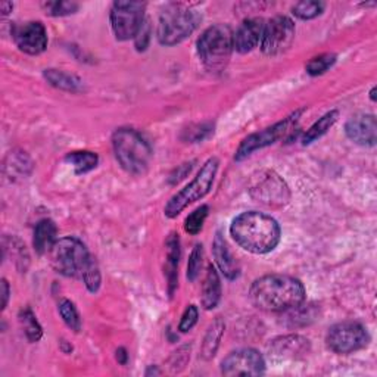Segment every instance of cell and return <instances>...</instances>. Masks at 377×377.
I'll return each mask as SVG.
<instances>
[{
  "instance_id": "d6986e66",
  "label": "cell",
  "mask_w": 377,
  "mask_h": 377,
  "mask_svg": "<svg viewBox=\"0 0 377 377\" xmlns=\"http://www.w3.org/2000/svg\"><path fill=\"white\" fill-rule=\"evenodd\" d=\"M167 263H165V276L168 280V292L172 296L177 288L179 280V261H180V239L179 235L171 233L167 239Z\"/></svg>"
},
{
  "instance_id": "f1b7e54d",
  "label": "cell",
  "mask_w": 377,
  "mask_h": 377,
  "mask_svg": "<svg viewBox=\"0 0 377 377\" xmlns=\"http://www.w3.org/2000/svg\"><path fill=\"white\" fill-rule=\"evenodd\" d=\"M325 8H326V3L311 2V0H306V2L296 3L292 8V13L300 20H313V18L321 15Z\"/></svg>"
},
{
  "instance_id": "cb8c5ba5",
  "label": "cell",
  "mask_w": 377,
  "mask_h": 377,
  "mask_svg": "<svg viewBox=\"0 0 377 377\" xmlns=\"http://www.w3.org/2000/svg\"><path fill=\"white\" fill-rule=\"evenodd\" d=\"M45 78L53 87L65 90V91H80L83 87L82 80H80L78 77L59 71V70H46Z\"/></svg>"
},
{
  "instance_id": "d6a6232c",
  "label": "cell",
  "mask_w": 377,
  "mask_h": 377,
  "mask_svg": "<svg viewBox=\"0 0 377 377\" xmlns=\"http://www.w3.org/2000/svg\"><path fill=\"white\" fill-rule=\"evenodd\" d=\"M202 263H204V246L198 244V245H195V248L191 253V258H188V264H187L188 281H195L199 277Z\"/></svg>"
},
{
  "instance_id": "52a82bcc",
  "label": "cell",
  "mask_w": 377,
  "mask_h": 377,
  "mask_svg": "<svg viewBox=\"0 0 377 377\" xmlns=\"http://www.w3.org/2000/svg\"><path fill=\"white\" fill-rule=\"evenodd\" d=\"M91 258L83 242L71 236L57 240L50 249L52 267L66 277L83 279Z\"/></svg>"
},
{
  "instance_id": "484cf974",
  "label": "cell",
  "mask_w": 377,
  "mask_h": 377,
  "mask_svg": "<svg viewBox=\"0 0 377 377\" xmlns=\"http://www.w3.org/2000/svg\"><path fill=\"white\" fill-rule=\"evenodd\" d=\"M20 323L25 332L27 339H29L30 342H37L42 339V336H43L42 326L38 325V321L30 308H25L20 313Z\"/></svg>"
},
{
  "instance_id": "ffe728a7",
  "label": "cell",
  "mask_w": 377,
  "mask_h": 377,
  "mask_svg": "<svg viewBox=\"0 0 377 377\" xmlns=\"http://www.w3.org/2000/svg\"><path fill=\"white\" fill-rule=\"evenodd\" d=\"M221 300V280L219 272L215 270L214 265L208 267V272L202 285V306L205 309H214L219 305Z\"/></svg>"
},
{
  "instance_id": "8fae6325",
  "label": "cell",
  "mask_w": 377,
  "mask_h": 377,
  "mask_svg": "<svg viewBox=\"0 0 377 377\" xmlns=\"http://www.w3.org/2000/svg\"><path fill=\"white\" fill-rule=\"evenodd\" d=\"M302 112H304V110L296 111L290 117L280 121V123H277V124H274L272 127H268L265 130H261L258 133L251 134V136H248L237 147L235 159L236 161H244L249 155H252L255 151L264 149V147L270 146V145L276 143L277 140H280L283 136H285V134H288L289 131L293 130V127L296 126V121L300 119Z\"/></svg>"
},
{
  "instance_id": "e0dca14e",
  "label": "cell",
  "mask_w": 377,
  "mask_h": 377,
  "mask_svg": "<svg viewBox=\"0 0 377 377\" xmlns=\"http://www.w3.org/2000/svg\"><path fill=\"white\" fill-rule=\"evenodd\" d=\"M263 18H248L235 33V50L242 53H249L261 43L264 31Z\"/></svg>"
},
{
  "instance_id": "f546056e",
  "label": "cell",
  "mask_w": 377,
  "mask_h": 377,
  "mask_svg": "<svg viewBox=\"0 0 377 377\" xmlns=\"http://www.w3.org/2000/svg\"><path fill=\"white\" fill-rule=\"evenodd\" d=\"M59 314L64 320V323L74 332H80L82 329V320H80L78 311L75 305L70 300H64L59 304Z\"/></svg>"
},
{
  "instance_id": "b9f144b4",
  "label": "cell",
  "mask_w": 377,
  "mask_h": 377,
  "mask_svg": "<svg viewBox=\"0 0 377 377\" xmlns=\"http://www.w3.org/2000/svg\"><path fill=\"white\" fill-rule=\"evenodd\" d=\"M13 9V5L10 2H3V3H0V10H2V15L6 17L9 12H12Z\"/></svg>"
},
{
  "instance_id": "44dd1931",
  "label": "cell",
  "mask_w": 377,
  "mask_h": 377,
  "mask_svg": "<svg viewBox=\"0 0 377 377\" xmlns=\"http://www.w3.org/2000/svg\"><path fill=\"white\" fill-rule=\"evenodd\" d=\"M57 233H58L57 224L52 220L46 219V220L38 221L34 228V239H33V245H34L36 252L40 255L50 252L52 246L55 245V242H57Z\"/></svg>"
},
{
  "instance_id": "9a60e30c",
  "label": "cell",
  "mask_w": 377,
  "mask_h": 377,
  "mask_svg": "<svg viewBox=\"0 0 377 377\" xmlns=\"http://www.w3.org/2000/svg\"><path fill=\"white\" fill-rule=\"evenodd\" d=\"M345 133L349 140L360 146L373 147L377 142V123L371 114H358L345 124Z\"/></svg>"
},
{
  "instance_id": "74e56055",
  "label": "cell",
  "mask_w": 377,
  "mask_h": 377,
  "mask_svg": "<svg viewBox=\"0 0 377 377\" xmlns=\"http://www.w3.org/2000/svg\"><path fill=\"white\" fill-rule=\"evenodd\" d=\"M188 357H191V355H188V353H187V346L179 349L177 353H174V355L171 358V369L174 371H180L184 367Z\"/></svg>"
},
{
  "instance_id": "9c48e42d",
  "label": "cell",
  "mask_w": 377,
  "mask_h": 377,
  "mask_svg": "<svg viewBox=\"0 0 377 377\" xmlns=\"http://www.w3.org/2000/svg\"><path fill=\"white\" fill-rule=\"evenodd\" d=\"M146 3L142 2H115L111 9V25L117 40L126 42L136 38L145 22Z\"/></svg>"
},
{
  "instance_id": "7c38bea8",
  "label": "cell",
  "mask_w": 377,
  "mask_h": 377,
  "mask_svg": "<svg viewBox=\"0 0 377 377\" xmlns=\"http://www.w3.org/2000/svg\"><path fill=\"white\" fill-rule=\"evenodd\" d=\"M295 38V24L290 18L277 15L264 25L261 50L268 57H276L286 52Z\"/></svg>"
},
{
  "instance_id": "5bb4252c",
  "label": "cell",
  "mask_w": 377,
  "mask_h": 377,
  "mask_svg": "<svg viewBox=\"0 0 377 377\" xmlns=\"http://www.w3.org/2000/svg\"><path fill=\"white\" fill-rule=\"evenodd\" d=\"M12 37L27 55H40L47 47V31L40 21H29L13 27Z\"/></svg>"
},
{
  "instance_id": "4dcf8cb0",
  "label": "cell",
  "mask_w": 377,
  "mask_h": 377,
  "mask_svg": "<svg viewBox=\"0 0 377 377\" xmlns=\"http://www.w3.org/2000/svg\"><path fill=\"white\" fill-rule=\"evenodd\" d=\"M208 212H209V208L208 205H202L199 208H196L188 217L184 221V230L188 233V235H198L202 227H204V223L208 217Z\"/></svg>"
},
{
  "instance_id": "f35d334b",
  "label": "cell",
  "mask_w": 377,
  "mask_h": 377,
  "mask_svg": "<svg viewBox=\"0 0 377 377\" xmlns=\"http://www.w3.org/2000/svg\"><path fill=\"white\" fill-rule=\"evenodd\" d=\"M193 168V163H188V164H183L182 167H179V170H176V172L171 174V177H170V183L171 184H176L179 183L180 180H183L188 172L192 171Z\"/></svg>"
},
{
  "instance_id": "7bdbcfd3",
  "label": "cell",
  "mask_w": 377,
  "mask_h": 377,
  "mask_svg": "<svg viewBox=\"0 0 377 377\" xmlns=\"http://www.w3.org/2000/svg\"><path fill=\"white\" fill-rule=\"evenodd\" d=\"M151 374H161V371L156 370V369H154V367H151L149 370L146 371V376H151Z\"/></svg>"
},
{
  "instance_id": "7a4b0ae2",
  "label": "cell",
  "mask_w": 377,
  "mask_h": 377,
  "mask_svg": "<svg viewBox=\"0 0 377 377\" xmlns=\"http://www.w3.org/2000/svg\"><path fill=\"white\" fill-rule=\"evenodd\" d=\"M230 235L240 248L255 255H265L277 248L281 230L279 223L270 215L246 211L232 221Z\"/></svg>"
},
{
  "instance_id": "4316f807",
  "label": "cell",
  "mask_w": 377,
  "mask_h": 377,
  "mask_svg": "<svg viewBox=\"0 0 377 377\" xmlns=\"http://www.w3.org/2000/svg\"><path fill=\"white\" fill-rule=\"evenodd\" d=\"M289 316H288V321L290 327H298V326H305L308 325L309 321H313L316 317V311H314V305H308L304 306L302 304L288 309Z\"/></svg>"
},
{
  "instance_id": "60d3db41",
  "label": "cell",
  "mask_w": 377,
  "mask_h": 377,
  "mask_svg": "<svg viewBox=\"0 0 377 377\" xmlns=\"http://www.w3.org/2000/svg\"><path fill=\"white\" fill-rule=\"evenodd\" d=\"M117 360H118L119 364H123V366H126V364H127L128 355H127V351H126L124 348H119L118 351H117Z\"/></svg>"
},
{
  "instance_id": "5b68a950",
  "label": "cell",
  "mask_w": 377,
  "mask_h": 377,
  "mask_svg": "<svg viewBox=\"0 0 377 377\" xmlns=\"http://www.w3.org/2000/svg\"><path fill=\"white\" fill-rule=\"evenodd\" d=\"M235 50V33L226 24L207 29L198 38V55L209 71L219 73L232 58Z\"/></svg>"
},
{
  "instance_id": "ab89813d",
  "label": "cell",
  "mask_w": 377,
  "mask_h": 377,
  "mask_svg": "<svg viewBox=\"0 0 377 377\" xmlns=\"http://www.w3.org/2000/svg\"><path fill=\"white\" fill-rule=\"evenodd\" d=\"M8 300H9V285H8L6 279H3L2 280V309L6 308Z\"/></svg>"
},
{
  "instance_id": "3957f363",
  "label": "cell",
  "mask_w": 377,
  "mask_h": 377,
  "mask_svg": "<svg viewBox=\"0 0 377 377\" xmlns=\"http://www.w3.org/2000/svg\"><path fill=\"white\" fill-rule=\"evenodd\" d=\"M202 21L199 10L183 3H171L161 12L158 40L163 46H176L192 36Z\"/></svg>"
},
{
  "instance_id": "836d02e7",
  "label": "cell",
  "mask_w": 377,
  "mask_h": 377,
  "mask_svg": "<svg viewBox=\"0 0 377 377\" xmlns=\"http://www.w3.org/2000/svg\"><path fill=\"white\" fill-rule=\"evenodd\" d=\"M83 281L86 283L87 289L91 292V293H96L101 288V272H99V265L96 263V260L91 258L87 270L83 276Z\"/></svg>"
},
{
  "instance_id": "6da1fadb",
  "label": "cell",
  "mask_w": 377,
  "mask_h": 377,
  "mask_svg": "<svg viewBox=\"0 0 377 377\" xmlns=\"http://www.w3.org/2000/svg\"><path fill=\"white\" fill-rule=\"evenodd\" d=\"M249 298L261 311L285 313L290 308L304 304L305 288L295 277L268 274L253 281Z\"/></svg>"
},
{
  "instance_id": "4fadbf2b",
  "label": "cell",
  "mask_w": 377,
  "mask_h": 377,
  "mask_svg": "<svg viewBox=\"0 0 377 377\" xmlns=\"http://www.w3.org/2000/svg\"><path fill=\"white\" fill-rule=\"evenodd\" d=\"M221 373L228 377L260 376L265 373V360L257 349H237V351L230 353L223 360Z\"/></svg>"
},
{
  "instance_id": "ba28073f",
  "label": "cell",
  "mask_w": 377,
  "mask_h": 377,
  "mask_svg": "<svg viewBox=\"0 0 377 377\" xmlns=\"http://www.w3.org/2000/svg\"><path fill=\"white\" fill-rule=\"evenodd\" d=\"M370 342L367 329L357 321H342L329 329L326 343L336 354H353L364 349Z\"/></svg>"
},
{
  "instance_id": "e575fe53",
  "label": "cell",
  "mask_w": 377,
  "mask_h": 377,
  "mask_svg": "<svg viewBox=\"0 0 377 377\" xmlns=\"http://www.w3.org/2000/svg\"><path fill=\"white\" fill-rule=\"evenodd\" d=\"M198 318H199V309H198V306L196 305H188L186 308V311L182 316L180 325H179V330L182 333H186L188 330H192L193 326L198 323Z\"/></svg>"
},
{
  "instance_id": "8d00e7d4",
  "label": "cell",
  "mask_w": 377,
  "mask_h": 377,
  "mask_svg": "<svg viewBox=\"0 0 377 377\" xmlns=\"http://www.w3.org/2000/svg\"><path fill=\"white\" fill-rule=\"evenodd\" d=\"M134 40H136L138 50L142 52V50H145L147 47V43H149V40H151V25H149V22H147V21L143 22L140 31L138 33V36Z\"/></svg>"
},
{
  "instance_id": "ee69618b",
  "label": "cell",
  "mask_w": 377,
  "mask_h": 377,
  "mask_svg": "<svg viewBox=\"0 0 377 377\" xmlns=\"http://www.w3.org/2000/svg\"><path fill=\"white\" fill-rule=\"evenodd\" d=\"M370 98H371L373 102H376V87L371 89V91H370Z\"/></svg>"
},
{
  "instance_id": "2e32d148",
  "label": "cell",
  "mask_w": 377,
  "mask_h": 377,
  "mask_svg": "<svg viewBox=\"0 0 377 377\" xmlns=\"http://www.w3.org/2000/svg\"><path fill=\"white\" fill-rule=\"evenodd\" d=\"M309 341L300 334H288L270 343V355L276 360H298L309 353Z\"/></svg>"
},
{
  "instance_id": "7402d4cb",
  "label": "cell",
  "mask_w": 377,
  "mask_h": 377,
  "mask_svg": "<svg viewBox=\"0 0 377 377\" xmlns=\"http://www.w3.org/2000/svg\"><path fill=\"white\" fill-rule=\"evenodd\" d=\"M224 329H226V325L220 317L212 321V325L207 330L204 342H202V348H200L202 358L211 360L215 357V354H217V349L220 346L223 334H224Z\"/></svg>"
},
{
  "instance_id": "83f0119b",
  "label": "cell",
  "mask_w": 377,
  "mask_h": 377,
  "mask_svg": "<svg viewBox=\"0 0 377 377\" xmlns=\"http://www.w3.org/2000/svg\"><path fill=\"white\" fill-rule=\"evenodd\" d=\"M336 61H338V57H336L334 53H323V55L316 57L309 61L305 66V70L309 75H313V77L321 75V74H325L326 71H329L332 66L336 64Z\"/></svg>"
},
{
  "instance_id": "8992f818",
  "label": "cell",
  "mask_w": 377,
  "mask_h": 377,
  "mask_svg": "<svg viewBox=\"0 0 377 377\" xmlns=\"http://www.w3.org/2000/svg\"><path fill=\"white\" fill-rule=\"evenodd\" d=\"M219 165L220 161L215 156L209 158L207 163L200 167L196 177L167 202V205L164 208L165 217L176 219L177 215L182 211H184L188 205L193 204L196 200H200L202 198H205L212 188L215 176H217L219 171Z\"/></svg>"
},
{
  "instance_id": "d4e9b609",
  "label": "cell",
  "mask_w": 377,
  "mask_h": 377,
  "mask_svg": "<svg viewBox=\"0 0 377 377\" xmlns=\"http://www.w3.org/2000/svg\"><path fill=\"white\" fill-rule=\"evenodd\" d=\"M66 163H70L77 174H86L99 164V156L90 151H75L66 155Z\"/></svg>"
},
{
  "instance_id": "ac0fdd59",
  "label": "cell",
  "mask_w": 377,
  "mask_h": 377,
  "mask_svg": "<svg viewBox=\"0 0 377 377\" xmlns=\"http://www.w3.org/2000/svg\"><path fill=\"white\" fill-rule=\"evenodd\" d=\"M212 253H214L215 263H217L220 272L224 274V277H227L228 280L237 279L239 265L236 260L233 258L230 249H228L224 236L220 232L215 235L214 244H212Z\"/></svg>"
},
{
  "instance_id": "277c9868",
  "label": "cell",
  "mask_w": 377,
  "mask_h": 377,
  "mask_svg": "<svg viewBox=\"0 0 377 377\" xmlns=\"http://www.w3.org/2000/svg\"><path fill=\"white\" fill-rule=\"evenodd\" d=\"M112 147L119 165L133 176H142L149 168L152 147L136 130L118 128L112 136Z\"/></svg>"
},
{
  "instance_id": "1f68e13d",
  "label": "cell",
  "mask_w": 377,
  "mask_h": 377,
  "mask_svg": "<svg viewBox=\"0 0 377 377\" xmlns=\"http://www.w3.org/2000/svg\"><path fill=\"white\" fill-rule=\"evenodd\" d=\"M42 8L50 17H65L75 13L78 5L74 2H62V0H57V2H43Z\"/></svg>"
},
{
  "instance_id": "603a6c76",
  "label": "cell",
  "mask_w": 377,
  "mask_h": 377,
  "mask_svg": "<svg viewBox=\"0 0 377 377\" xmlns=\"http://www.w3.org/2000/svg\"><path fill=\"white\" fill-rule=\"evenodd\" d=\"M338 118H339L338 111H330V112L323 115L318 121H316V123L306 130V133L304 134V138H302V143L305 146L311 145L316 140H318L320 138L325 136V134L334 126V123L338 121Z\"/></svg>"
},
{
  "instance_id": "d590c367",
  "label": "cell",
  "mask_w": 377,
  "mask_h": 377,
  "mask_svg": "<svg viewBox=\"0 0 377 377\" xmlns=\"http://www.w3.org/2000/svg\"><path fill=\"white\" fill-rule=\"evenodd\" d=\"M212 131L214 130L211 124H200L195 130H187V140L202 142V140H205Z\"/></svg>"
},
{
  "instance_id": "30bf717a",
  "label": "cell",
  "mask_w": 377,
  "mask_h": 377,
  "mask_svg": "<svg viewBox=\"0 0 377 377\" xmlns=\"http://www.w3.org/2000/svg\"><path fill=\"white\" fill-rule=\"evenodd\" d=\"M249 192L253 199L272 208L285 207L290 199L288 184L274 171L260 172L253 179Z\"/></svg>"
}]
</instances>
